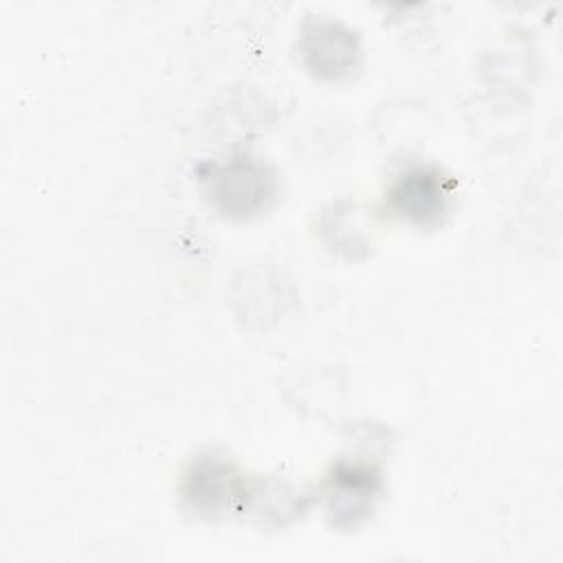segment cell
<instances>
[{"label": "cell", "instance_id": "obj_1", "mask_svg": "<svg viewBox=\"0 0 563 563\" xmlns=\"http://www.w3.org/2000/svg\"><path fill=\"white\" fill-rule=\"evenodd\" d=\"M396 200H398V209L407 216H418V218H427L429 213H433L440 202H442V191L438 187V183L424 174H411L407 176L398 189H396Z\"/></svg>", "mask_w": 563, "mask_h": 563}]
</instances>
